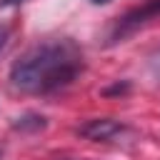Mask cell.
<instances>
[{"label": "cell", "mask_w": 160, "mask_h": 160, "mask_svg": "<svg viewBox=\"0 0 160 160\" xmlns=\"http://www.w3.org/2000/svg\"><path fill=\"white\" fill-rule=\"evenodd\" d=\"M82 50L68 38H52L25 50L10 68V85L20 92L45 95L70 85L82 72Z\"/></svg>", "instance_id": "6da1fadb"}, {"label": "cell", "mask_w": 160, "mask_h": 160, "mask_svg": "<svg viewBox=\"0 0 160 160\" xmlns=\"http://www.w3.org/2000/svg\"><path fill=\"white\" fill-rule=\"evenodd\" d=\"M120 132H125V125H120L115 120H90L88 125L80 128V135H85L90 140H112Z\"/></svg>", "instance_id": "7a4b0ae2"}, {"label": "cell", "mask_w": 160, "mask_h": 160, "mask_svg": "<svg viewBox=\"0 0 160 160\" xmlns=\"http://www.w3.org/2000/svg\"><path fill=\"white\" fill-rule=\"evenodd\" d=\"M148 68H150V72H152V78L160 82V50H155L152 55H150V60H148Z\"/></svg>", "instance_id": "3957f363"}, {"label": "cell", "mask_w": 160, "mask_h": 160, "mask_svg": "<svg viewBox=\"0 0 160 160\" xmlns=\"http://www.w3.org/2000/svg\"><path fill=\"white\" fill-rule=\"evenodd\" d=\"M8 35H10V30H8V25H0V50L5 48V42H8Z\"/></svg>", "instance_id": "277c9868"}, {"label": "cell", "mask_w": 160, "mask_h": 160, "mask_svg": "<svg viewBox=\"0 0 160 160\" xmlns=\"http://www.w3.org/2000/svg\"><path fill=\"white\" fill-rule=\"evenodd\" d=\"M18 2H22V0H0L2 8H8V5H18Z\"/></svg>", "instance_id": "5b68a950"}, {"label": "cell", "mask_w": 160, "mask_h": 160, "mask_svg": "<svg viewBox=\"0 0 160 160\" xmlns=\"http://www.w3.org/2000/svg\"><path fill=\"white\" fill-rule=\"evenodd\" d=\"M90 2H95V5H105V2H110V0H90Z\"/></svg>", "instance_id": "8992f818"}, {"label": "cell", "mask_w": 160, "mask_h": 160, "mask_svg": "<svg viewBox=\"0 0 160 160\" xmlns=\"http://www.w3.org/2000/svg\"><path fill=\"white\" fill-rule=\"evenodd\" d=\"M0 158H2V155H0Z\"/></svg>", "instance_id": "52a82bcc"}]
</instances>
